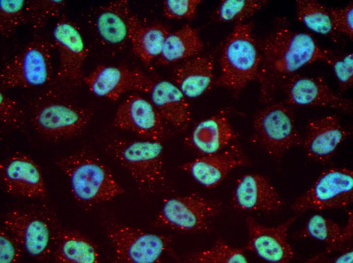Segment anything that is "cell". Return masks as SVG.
<instances>
[{"label": "cell", "mask_w": 353, "mask_h": 263, "mask_svg": "<svg viewBox=\"0 0 353 263\" xmlns=\"http://www.w3.org/2000/svg\"><path fill=\"white\" fill-rule=\"evenodd\" d=\"M258 41L261 62L258 80L260 100L271 101L277 91L300 68L318 61L327 63L332 51L321 48L310 34L293 30L285 18Z\"/></svg>", "instance_id": "cell-1"}, {"label": "cell", "mask_w": 353, "mask_h": 263, "mask_svg": "<svg viewBox=\"0 0 353 263\" xmlns=\"http://www.w3.org/2000/svg\"><path fill=\"white\" fill-rule=\"evenodd\" d=\"M55 164L67 178L71 193L80 203L93 205L125 193L107 166L90 152H76L60 158Z\"/></svg>", "instance_id": "cell-2"}, {"label": "cell", "mask_w": 353, "mask_h": 263, "mask_svg": "<svg viewBox=\"0 0 353 263\" xmlns=\"http://www.w3.org/2000/svg\"><path fill=\"white\" fill-rule=\"evenodd\" d=\"M105 148L129 172L142 192L152 194L167 188L160 141L114 139Z\"/></svg>", "instance_id": "cell-3"}, {"label": "cell", "mask_w": 353, "mask_h": 263, "mask_svg": "<svg viewBox=\"0 0 353 263\" xmlns=\"http://www.w3.org/2000/svg\"><path fill=\"white\" fill-rule=\"evenodd\" d=\"M253 28L252 22L236 23L222 51L221 74L215 83L235 94L258 79L261 55Z\"/></svg>", "instance_id": "cell-4"}, {"label": "cell", "mask_w": 353, "mask_h": 263, "mask_svg": "<svg viewBox=\"0 0 353 263\" xmlns=\"http://www.w3.org/2000/svg\"><path fill=\"white\" fill-rule=\"evenodd\" d=\"M2 224L17 239L24 252L40 260L52 256L61 230L56 214L47 207L10 210L4 216Z\"/></svg>", "instance_id": "cell-5"}, {"label": "cell", "mask_w": 353, "mask_h": 263, "mask_svg": "<svg viewBox=\"0 0 353 263\" xmlns=\"http://www.w3.org/2000/svg\"><path fill=\"white\" fill-rule=\"evenodd\" d=\"M53 45L40 36L29 41L9 60L0 73L1 91L43 85L52 78Z\"/></svg>", "instance_id": "cell-6"}, {"label": "cell", "mask_w": 353, "mask_h": 263, "mask_svg": "<svg viewBox=\"0 0 353 263\" xmlns=\"http://www.w3.org/2000/svg\"><path fill=\"white\" fill-rule=\"evenodd\" d=\"M105 232L115 262L156 263L165 253L173 254L170 236L149 233L117 222L108 223Z\"/></svg>", "instance_id": "cell-7"}, {"label": "cell", "mask_w": 353, "mask_h": 263, "mask_svg": "<svg viewBox=\"0 0 353 263\" xmlns=\"http://www.w3.org/2000/svg\"><path fill=\"white\" fill-rule=\"evenodd\" d=\"M253 127L261 146L277 161L290 149L301 145L293 111L286 103L272 104L258 111Z\"/></svg>", "instance_id": "cell-8"}, {"label": "cell", "mask_w": 353, "mask_h": 263, "mask_svg": "<svg viewBox=\"0 0 353 263\" xmlns=\"http://www.w3.org/2000/svg\"><path fill=\"white\" fill-rule=\"evenodd\" d=\"M221 204L198 194L178 196L166 200L152 226L184 233L207 232Z\"/></svg>", "instance_id": "cell-9"}, {"label": "cell", "mask_w": 353, "mask_h": 263, "mask_svg": "<svg viewBox=\"0 0 353 263\" xmlns=\"http://www.w3.org/2000/svg\"><path fill=\"white\" fill-rule=\"evenodd\" d=\"M353 201V171L346 167L323 171L290 207L296 212L345 207Z\"/></svg>", "instance_id": "cell-10"}, {"label": "cell", "mask_w": 353, "mask_h": 263, "mask_svg": "<svg viewBox=\"0 0 353 263\" xmlns=\"http://www.w3.org/2000/svg\"><path fill=\"white\" fill-rule=\"evenodd\" d=\"M92 111L68 102L48 99L34 108L31 123L34 130L43 137L54 140L78 136L88 124Z\"/></svg>", "instance_id": "cell-11"}, {"label": "cell", "mask_w": 353, "mask_h": 263, "mask_svg": "<svg viewBox=\"0 0 353 263\" xmlns=\"http://www.w3.org/2000/svg\"><path fill=\"white\" fill-rule=\"evenodd\" d=\"M53 38L59 57L57 80L65 89L79 86L85 77L83 67L88 51L79 28L62 14L54 27Z\"/></svg>", "instance_id": "cell-12"}, {"label": "cell", "mask_w": 353, "mask_h": 263, "mask_svg": "<svg viewBox=\"0 0 353 263\" xmlns=\"http://www.w3.org/2000/svg\"><path fill=\"white\" fill-rule=\"evenodd\" d=\"M153 78L139 69L103 64L97 66L83 79L92 93L112 101L130 91L148 93Z\"/></svg>", "instance_id": "cell-13"}, {"label": "cell", "mask_w": 353, "mask_h": 263, "mask_svg": "<svg viewBox=\"0 0 353 263\" xmlns=\"http://www.w3.org/2000/svg\"><path fill=\"white\" fill-rule=\"evenodd\" d=\"M0 179L8 194L31 199H45L47 191L40 167L31 156L17 151L0 164Z\"/></svg>", "instance_id": "cell-14"}, {"label": "cell", "mask_w": 353, "mask_h": 263, "mask_svg": "<svg viewBox=\"0 0 353 263\" xmlns=\"http://www.w3.org/2000/svg\"><path fill=\"white\" fill-rule=\"evenodd\" d=\"M296 218L293 216L277 226L267 227L248 216L245 222L248 240L244 249L254 252L267 262H290L294 253L288 240V231Z\"/></svg>", "instance_id": "cell-15"}, {"label": "cell", "mask_w": 353, "mask_h": 263, "mask_svg": "<svg viewBox=\"0 0 353 263\" xmlns=\"http://www.w3.org/2000/svg\"><path fill=\"white\" fill-rule=\"evenodd\" d=\"M162 117L152 103L137 94L129 95L118 106L113 125L144 140L160 141L164 135Z\"/></svg>", "instance_id": "cell-16"}, {"label": "cell", "mask_w": 353, "mask_h": 263, "mask_svg": "<svg viewBox=\"0 0 353 263\" xmlns=\"http://www.w3.org/2000/svg\"><path fill=\"white\" fill-rule=\"evenodd\" d=\"M285 103L296 106H324L346 113L352 111L351 100L342 97L331 90L320 77L295 73L281 85Z\"/></svg>", "instance_id": "cell-17"}, {"label": "cell", "mask_w": 353, "mask_h": 263, "mask_svg": "<svg viewBox=\"0 0 353 263\" xmlns=\"http://www.w3.org/2000/svg\"><path fill=\"white\" fill-rule=\"evenodd\" d=\"M249 164V159L241 147L232 143L220 151L201 155L179 167L201 185L214 188L219 185L233 169Z\"/></svg>", "instance_id": "cell-18"}, {"label": "cell", "mask_w": 353, "mask_h": 263, "mask_svg": "<svg viewBox=\"0 0 353 263\" xmlns=\"http://www.w3.org/2000/svg\"><path fill=\"white\" fill-rule=\"evenodd\" d=\"M131 15L127 1H115L92 10L89 23L99 43L108 50L114 51L129 40Z\"/></svg>", "instance_id": "cell-19"}, {"label": "cell", "mask_w": 353, "mask_h": 263, "mask_svg": "<svg viewBox=\"0 0 353 263\" xmlns=\"http://www.w3.org/2000/svg\"><path fill=\"white\" fill-rule=\"evenodd\" d=\"M350 134L336 116L325 115L308 121L301 145L310 159L325 163Z\"/></svg>", "instance_id": "cell-20"}, {"label": "cell", "mask_w": 353, "mask_h": 263, "mask_svg": "<svg viewBox=\"0 0 353 263\" xmlns=\"http://www.w3.org/2000/svg\"><path fill=\"white\" fill-rule=\"evenodd\" d=\"M231 204L247 211H277L283 207L280 196L265 176L247 173L240 177L233 191Z\"/></svg>", "instance_id": "cell-21"}, {"label": "cell", "mask_w": 353, "mask_h": 263, "mask_svg": "<svg viewBox=\"0 0 353 263\" xmlns=\"http://www.w3.org/2000/svg\"><path fill=\"white\" fill-rule=\"evenodd\" d=\"M148 94L164 120L181 130L188 127L191 120L189 105L174 83L163 79H153Z\"/></svg>", "instance_id": "cell-22"}, {"label": "cell", "mask_w": 353, "mask_h": 263, "mask_svg": "<svg viewBox=\"0 0 353 263\" xmlns=\"http://www.w3.org/2000/svg\"><path fill=\"white\" fill-rule=\"evenodd\" d=\"M237 137L224 112L198 122L187 140V144L201 155L213 154L226 148Z\"/></svg>", "instance_id": "cell-23"}, {"label": "cell", "mask_w": 353, "mask_h": 263, "mask_svg": "<svg viewBox=\"0 0 353 263\" xmlns=\"http://www.w3.org/2000/svg\"><path fill=\"white\" fill-rule=\"evenodd\" d=\"M172 79L186 98L201 96L214 82V57L198 55L187 59L174 70Z\"/></svg>", "instance_id": "cell-24"}, {"label": "cell", "mask_w": 353, "mask_h": 263, "mask_svg": "<svg viewBox=\"0 0 353 263\" xmlns=\"http://www.w3.org/2000/svg\"><path fill=\"white\" fill-rule=\"evenodd\" d=\"M128 38L134 53L148 65L158 57L169 33L168 28L161 23L145 25L131 14L128 24Z\"/></svg>", "instance_id": "cell-25"}, {"label": "cell", "mask_w": 353, "mask_h": 263, "mask_svg": "<svg viewBox=\"0 0 353 263\" xmlns=\"http://www.w3.org/2000/svg\"><path fill=\"white\" fill-rule=\"evenodd\" d=\"M59 263H96L99 261L97 245L77 230L61 229L52 256Z\"/></svg>", "instance_id": "cell-26"}, {"label": "cell", "mask_w": 353, "mask_h": 263, "mask_svg": "<svg viewBox=\"0 0 353 263\" xmlns=\"http://www.w3.org/2000/svg\"><path fill=\"white\" fill-rule=\"evenodd\" d=\"M203 47L198 30L186 24L168 34L157 64L168 65L194 57L202 52Z\"/></svg>", "instance_id": "cell-27"}, {"label": "cell", "mask_w": 353, "mask_h": 263, "mask_svg": "<svg viewBox=\"0 0 353 263\" xmlns=\"http://www.w3.org/2000/svg\"><path fill=\"white\" fill-rule=\"evenodd\" d=\"M298 19L307 28L337 41L339 36L334 30L329 9L314 0L296 1Z\"/></svg>", "instance_id": "cell-28"}, {"label": "cell", "mask_w": 353, "mask_h": 263, "mask_svg": "<svg viewBox=\"0 0 353 263\" xmlns=\"http://www.w3.org/2000/svg\"><path fill=\"white\" fill-rule=\"evenodd\" d=\"M342 227L334 221L320 215L310 217L303 228L296 235L298 238H310L327 245L325 253L336 252Z\"/></svg>", "instance_id": "cell-29"}, {"label": "cell", "mask_w": 353, "mask_h": 263, "mask_svg": "<svg viewBox=\"0 0 353 263\" xmlns=\"http://www.w3.org/2000/svg\"><path fill=\"white\" fill-rule=\"evenodd\" d=\"M244 250V248L232 247L219 239L210 248L188 254L183 261L188 263L247 262Z\"/></svg>", "instance_id": "cell-30"}, {"label": "cell", "mask_w": 353, "mask_h": 263, "mask_svg": "<svg viewBox=\"0 0 353 263\" xmlns=\"http://www.w3.org/2000/svg\"><path fill=\"white\" fill-rule=\"evenodd\" d=\"M267 3L264 0H223L216 9V18L221 22H242Z\"/></svg>", "instance_id": "cell-31"}, {"label": "cell", "mask_w": 353, "mask_h": 263, "mask_svg": "<svg viewBox=\"0 0 353 263\" xmlns=\"http://www.w3.org/2000/svg\"><path fill=\"white\" fill-rule=\"evenodd\" d=\"M66 5L64 0H32L26 1L27 23L36 32L44 28L49 20L59 16Z\"/></svg>", "instance_id": "cell-32"}, {"label": "cell", "mask_w": 353, "mask_h": 263, "mask_svg": "<svg viewBox=\"0 0 353 263\" xmlns=\"http://www.w3.org/2000/svg\"><path fill=\"white\" fill-rule=\"evenodd\" d=\"M24 0L0 1V33L3 37H9L17 28L27 23Z\"/></svg>", "instance_id": "cell-33"}, {"label": "cell", "mask_w": 353, "mask_h": 263, "mask_svg": "<svg viewBox=\"0 0 353 263\" xmlns=\"http://www.w3.org/2000/svg\"><path fill=\"white\" fill-rule=\"evenodd\" d=\"M353 55L347 53L330 56L328 64L332 66L337 78L340 94L351 87L353 84Z\"/></svg>", "instance_id": "cell-34"}, {"label": "cell", "mask_w": 353, "mask_h": 263, "mask_svg": "<svg viewBox=\"0 0 353 263\" xmlns=\"http://www.w3.org/2000/svg\"><path fill=\"white\" fill-rule=\"evenodd\" d=\"M201 2L200 0H165L163 3V13L168 19H192Z\"/></svg>", "instance_id": "cell-35"}, {"label": "cell", "mask_w": 353, "mask_h": 263, "mask_svg": "<svg viewBox=\"0 0 353 263\" xmlns=\"http://www.w3.org/2000/svg\"><path fill=\"white\" fill-rule=\"evenodd\" d=\"M24 250L14 236L2 226L0 231V262L15 263L21 260Z\"/></svg>", "instance_id": "cell-36"}, {"label": "cell", "mask_w": 353, "mask_h": 263, "mask_svg": "<svg viewBox=\"0 0 353 263\" xmlns=\"http://www.w3.org/2000/svg\"><path fill=\"white\" fill-rule=\"evenodd\" d=\"M0 119L5 125L19 128L24 123V114L17 103L3 92L0 93Z\"/></svg>", "instance_id": "cell-37"}, {"label": "cell", "mask_w": 353, "mask_h": 263, "mask_svg": "<svg viewBox=\"0 0 353 263\" xmlns=\"http://www.w3.org/2000/svg\"><path fill=\"white\" fill-rule=\"evenodd\" d=\"M333 27L336 32L353 38V3L341 8H329Z\"/></svg>", "instance_id": "cell-38"}, {"label": "cell", "mask_w": 353, "mask_h": 263, "mask_svg": "<svg viewBox=\"0 0 353 263\" xmlns=\"http://www.w3.org/2000/svg\"><path fill=\"white\" fill-rule=\"evenodd\" d=\"M353 261L352 248L342 251L333 257L328 256L325 252L317 254L307 260L309 263H350Z\"/></svg>", "instance_id": "cell-39"}, {"label": "cell", "mask_w": 353, "mask_h": 263, "mask_svg": "<svg viewBox=\"0 0 353 263\" xmlns=\"http://www.w3.org/2000/svg\"><path fill=\"white\" fill-rule=\"evenodd\" d=\"M352 220V213L350 211L348 215L347 223L345 226L342 227L340 240L336 249V252H342L352 248L353 237Z\"/></svg>", "instance_id": "cell-40"}]
</instances>
